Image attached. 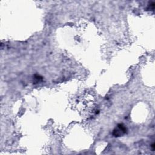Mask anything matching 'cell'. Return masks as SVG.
<instances>
[{
  "mask_svg": "<svg viewBox=\"0 0 155 155\" xmlns=\"http://www.w3.org/2000/svg\"><path fill=\"white\" fill-rule=\"evenodd\" d=\"M126 128L122 124H119L118 126V128L115 130H114L113 135L115 136H120L123 134L126 133Z\"/></svg>",
  "mask_w": 155,
  "mask_h": 155,
  "instance_id": "1",
  "label": "cell"
}]
</instances>
